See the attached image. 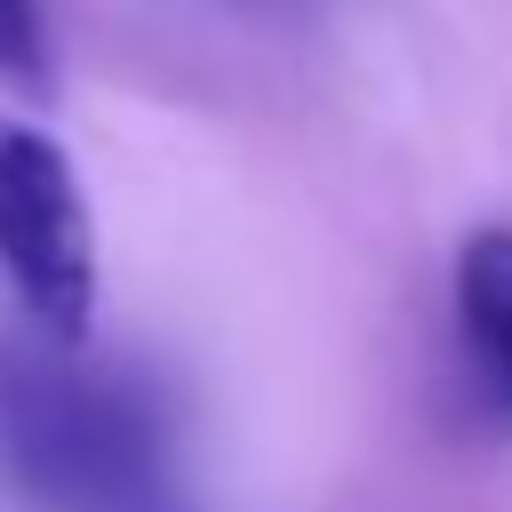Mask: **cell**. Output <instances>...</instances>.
Wrapping results in <instances>:
<instances>
[{
    "instance_id": "obj_1",
    "label": "cell",
    "mask_w": 512,
    "mask_h": 512,
    "mask_svg": "<svg viewBox=\"0 0 512 512\" xmlns=\"http://www.w3.org/2000/svg\"><path fill=\"white\" fill-rule=\"evenodd\" d=\"M0 456L48 512H168V408L88 336H0Z\"/></svg>"
},
{
    "instance_id": "obj_4",
    "label": "cell",
    "mask_w": 512,
    "mask_h": 512,
    "mask_svg": "<svg viewBox=\"0 0 512 512\" xmlns=\"http://www.w3.org/2000/svg\"><path fill=\"white\" fill-rule=\"evenodd\" d=\"M0 80L24 88V96H48L56 72H48V16L40 0H0Z\"/></svg>"
},
{
    "instance_id": "obj_2",
    "label": "cell",
    "mask_w": 512,
    "mask_h": 512,
    "mask_svg": "<svg viewBox=\"0 0 512 512\" xmlns=\"http://www.w3.org/2000/svg\"><path fill=\"white\" fill-rule=\"evenodd\" d=\"M0 272L40 336H88L96 320V216L72 152L0 112Z\"/></svg>"
},
{
    "instance_id": "obj_3",
    "label": "cell",
    "mask_w": 512,
    "mask_h": 512,
    "mask_svg": "<svg viewBox=\"0 0 512 512\" xmlns=\"http://www.w3.org/2000/svg\"><path fill=\"white\" fill-rule=\"evenodd\" d=\"M456 336L488 408L512 424V224H480L456 248Z\"/></svg>"
}]
</instances>
